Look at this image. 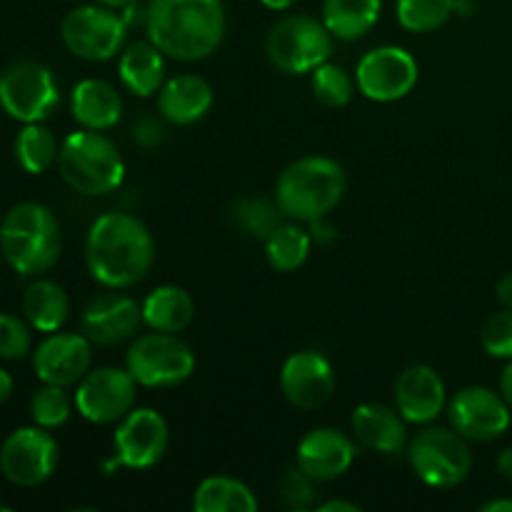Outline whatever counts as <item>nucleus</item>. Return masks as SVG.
Wrapping results in <instances>:
<instances>
[{"instance_id":"1","label":"nucleus","mask_w":512,"mask_h":512,"mask_svg":"<svg viewBox=\"0 0 512 512\" xmlns=\"http://www.w3.org/2000/svg\"><path fill=\"white\" fill-rule=\"evenodd\" d=\"M155 263V238L148 225L130 213H103L85 238V265L95 283L110 290L138 285Z\"/></svg>"},{"instance_id":"2","label":"nucleus","mask_w":512,"mask_h":512,"mask_svg":"<svg viewBox=\"0 0 512 512\" xmlns=\"http://www.w3.org/2000/svg\"><path fill=\"white\" fill-rule=\"evenodd\" d=\"M143 25L165 58L198 63L220 48L228 20L223 0H150Z\"/></svg>"},{"instance_id":"3","label":"nucleus","mask_w":512,"mask_h":512,"mask_svg":"<svg viewBox=\"0 0 512 512\" xmlns=\"http://www.w3.org/2000/svg\"><path fill=\"white\" fill-rule=\"evenodd\" d=\"M63 233L53 210L43 203L13 205L0 223V255L25 278L48 273L60 258Z\"/></svg>"},{"instance_id":"4","label":"nucleus","mask_w":512,"mask_h":512,"mask_svg":"<svg viewBox=\"0 0 512 512\" xmlns=\"http://www.w3.org/2000/svg\"><path fill=\"white\" fill-rule=\"evenodd\" d=\"M348 190V178L338 160L325 155H305L293 160L275 183L280 210L295 223L328 218Z\"/></svg>"},{"instance_id":"5","label":"nucleus","mask_w":512,"mask_h":512,"mask_svg":"<svg viewBox=\"0 0 512 512\" xmlns=\"http://www.w3.org/2000/svg\"><path fill=\"white\" fill-rule=\"evenodd\" d=\"M58 173L75 193L110 195L123 185L125 160L118 145L103 130L80 128L60 143Z\"/></svg>"},{"instance_id":"6","label":"nucleus","mask_w":512,"mask_h":512,"mask_svg":"<svg viewBox=\"0 0 512 512\" xmlns=\"http://www.w3.org/2000/svg\"><path fill=\"white\" fill-rule=\"evenodd\" d=\"M470 440H465L458 430L425 425L415 438L408 440V463L413 473L430 488L448 490L465 483L473 470V453Z\"/></svg>"},{"instance_id":"7","label":"nucleus","mask_w":512,"mask_h":512,"mask_svg":"<svg viewBox=\"0 0 512 512\" xmlns=\"http://www.w3.org/2000/svg\"><path fill=\"white\" fill-rule=\"evenodd\" d=\"M265 55L280 73H313L333 55V33L313 15H288L270 28Z\"/></svg>"},{"instance_id":"8","label":"nucleus","mask_w":512,"mask_h":512,"mask_svg":"<svg viewBox=\"0 0 512 512\" xmlns=\"http://www.w3.org/2000/svg\"><path fill=\"white\" fill-rule=\"evenodd\" d=\"M125 368L140 388H175L195 373V353L175 333L138 335L125 353Z\"/></svg>"},{"instance_id":"9","label":"nucleus","mask_w":512,"mask_h":512,"mask_svg":"<svg viewBox=\"0 0 512 512\" xmlns=\"http://www.w3.org/2000/svg\"><path fill=\"white\" fill-rule=\"evenodd\" d=\"M60 105V90L48 65L15 60L0 73V108L18 123H43Z\"/></svg>"},{"instance_id":"10","label":"nucleus","mask_w":512,"mask_h":512,"mask_svg":"<svg viewBox=\"0 0 512 512\" xmlns=\"http://www.w3.org/2000/svg\"><path fill=\"white\" fill-rule=\"evenodd\" d=\"M128 30L123 13L95 3L70 10L60 23V38L75 58L105 63L123 53Z\"/></svg>"},{"instance_id":"11","label":"nucleus","mask_w":512,"mask_h":512,"mask_svg":"<svg viewBox=\"0 0 512 512\" xmlns=\"http://www.w3.org/2000/svg\"><path fill=\"white\" fill-rule=\"evenodd\" d=\"M60 463V445L40 425L18 428L0 445V473L18 488H38L53 478Z\"/></svg>"},{"instance_id":"12","label":"nucleus","mask_w":512,"mask_h":512,"mask_svg":"<svg viewBox=\"0 0 512 512\" xmlns=\"http://www.w3.org/2000/svg\"><path fill=\"white\" fill-rule=\"evenodd\" d=\"M80 418L93 425H118L138 400V383L128 368H93L73 395Z\"/></svg>"},{"instance_id":"13","label":"nucleus","mask_w":512,"mask_h":512,"mask_svg":"<svg viewBox=\"0 0 512 512\" xmlns=\"http://www.w3.org/2000/svg\"><path fill=\"white\" fill-rule=\"evenodd\" d=\"M450 428L458 430L470 443H490L508 433L512 423V408L505 403L500 390L485 385L460 388L445 408Z\"/></svg>"},{"instance_id":"14","label":"nucleus","mask_w":512,"mask_h":512,"mask_svg":"<svg viewBox=\"0 0 512 512\" xmlns=\"http://www.w3.org/2000/svg\"><path fill=\"white\" fill-rule=\"evenodd\" d=\"M358 90L373 103H395L413 93L418 83V63L398 45L368 50L355 68Z\"/></svg>"},{"instance_id":"15","label":"nucleus","mask_w":512,"mask_h":512,"mask_svg":"<svg viewBox=\"0 0 512 512\" xmlns=\"http://www.w3.org/2000/svg\"><path fill=\"white\" fill-rule=\"evenodd\" d=\"M170 445V428L153 408H133L113 433V460L120 468L148 470L163 460Z\"/></svg>"},{"instance_id":"16","label":"nucleus","mask_w":512,"mask_h":512,"mask_svg":"<svg viewBox=\"0 0 512 512\" xmlns=\"http://www.w3.org/2000/svg\"><path fill=\"white\" fill-rule=\"evenodd\" d=\"M280 390L293 408H323L335 393L333 363L318 350L293 353L280 368Z\"/></svg>"},{"instance_id":"17","label":"nucleus","mask_w":512,"mask_h":512,"mask_svg":"<svg viewBox=\"0 0 512 512\" xmlns=\"http://www.w3.org/2000/svg\"><path fill=\"white\" fill-rule=\"evenodd\" d=\"M40 383L70 388L93 370V343L83 333H48L33 353Z\"/></svg>"},{"instance_id":"18","label":"nucleus","mask_w":512,"mask_h":512,"mask_svg":"<svg viewBox=\"0 0 512 512\" xmlns=\"http://www.w3.org/2000/svg\"><path fill=\"white\" fill-rule=\"evenodd\" d=\"M358 458L355 438L338 428H313L300 438L295 450V465L310 475L315 483H333L353 468Z\"/></svg>"},{"instance_id":"19","label":"nucleus","mask_w":512,"mask_h":512,"mask_svg":"<svg viewBox=\"0 0 512 512\" xmlns=\"http://www.w3.org/2000/svg\"><path fill=\"white\" fill-rule=\"evenodd\" d=\"M143 325V308L130 295L105 293L90 300L80 315V333L100 348L135 338Z\"/></svg>"},{"instance_id":"20","label":"nucleus","mask_w":512,"mask_h":512,"mask_svg":"<svg viewBox=\"0 0 512 512\" xmlns=\"http://www.w3.org/2000/svg\"><path fill=\"white\" fill-rule=\"evenodd\" d=\"M395 408L408 425H433L448 408V390L435 368L408 365L395 380Z\"/></svg>"},{"instance_id":"21","label":"nucleus","mask_w":512,"mask_h":512,"mask_svg":"<svg viewBox=\"0 0 512 512\" xmlns=\"http://www.w3.org/2000/svg\"><path fill=\"white\" fill-rule=\"evenodd\" d=\"M355 443L373 453L395 455L408 448V420L383 403H363L353 410L350 418Z\"/></svg>"},{"instance_id":"22","label":"nucleus","mask_w":512,"mask_h":512,"mask_svg":"<svg viewBox=\"0 0 512 512\" xmlns=\"http://www.w3.org/2000/svg\"><path fill=\"white\" fill-rule=\"evenodd\" d=\"M213 88L205 78L195 73H180L165 80L158 90L160 118L173 125H195L213 108Z\"/></svg>"},{"instance_id":"23","label":"nucleus","mask_w":512,"mask_h":512,"mask_svg":"<svg viewBox=\"0 0 512 512\" xmlns=\"http://www.w3.org/2000/svg\"><path fill=\"white\" fill-rule=\"evenodd\" d=\"M70 113L80 128L110 130L120 123L123 115V98L118 88L108 80L85 78L70 93Z\"/></svg>"},{"instance_id":"24","label":"nucleus","mask_w":512,"mask_h":512,"mask_svg":"<svg viewBox=\"0 0 512 512\" xmlns=\"http://www.w3.org/2000/svg\"><path fill=\"white\" fill-rule=\"evenodd\" d=\"M118 75L128 93L138 95V98L158 95V90L165 83V55L150 40L130 43L120 53Z\"/></svg>"},{"instance_id":"25","label":"nucleus","mask_w":512,"mask_h":512,"mask_svg":"<svg viewBox=\"0 0 512 512\" xmlns=\"http://www.w3.org/2000/svg\"><path fill=\"white\" fill-rule=\"evenodd\" d=\"M140 308H143V325L158 333H183L195 318L193 295L180 285H160L150 290Z\"/></svg>"},{"instance_id":"26","label":"nucleus","mask_w":512,"mask_h":512,"mask_svg":"<svg viewBox=\"0 0 512 512\" xmlns=\"http://www.w3.org/2000/svg\"><path fill=\"white\" fill-rule=\"evenodd\" d=\"M23 315L38 333H58L70 315V298L55 280L35 278L23 293Z\"/></svg>"},{"instance_id":"27","label":"nucleus","mask_w":512,"mask_h":512,"mask_svg":"<svg viewBox=\"0 0 512 512\" xmlns=\"http://www.w3.org/2000/svg\"><path fill=\"white\" fill-rule=\"evenodd\" d=\"M383 0H325L323 23L338 40H360L378 25Z\"/></svg>"},{"instance_id":"28","label":"nucleus","mask_w":512,"mask_h":512,"mask_svg":"<svg viewBox=\"0 0 512 512\" xmlns=\"http://www.w3.org/2000/svg\"><path fill=\"white\" fill-rule=\"evenodd\" d=\"M195 512H255L258 498L253 490L230 475H210L200 480L193 493Z\"/></svg>"},{"instance_id":"29","label":"nucleus","mask_w":512,"mask_h":512,"mask_svg":"<svg viewBox=\"0 0 512 512\" xmlns=\"http://www.w3.org/2000/svg\"><path fill=\"white\" fill-rule=\"evenodd\" d=\"M310 250H313L310 230H305L295 220H285L265 238V258H268L270 268L278 273H293V270L303 268Z\"/></svg>"},{"instance_id":"30","label":"nucleus","mask_w":512,"mask_h":512,"mask_svg":"<svg viewBox=\"0 0 512 512\" xmlns=\"http://www.w3.org/2000/svg\"><path fill=\"white\" fill-rule=\"evenodd\" d=\"M58 140L43 123H25L15 138V160L30 175H43L58 163Z\"/></svg>"},{"instance_id":"31","label":"nucleus","mask_w":512,"mask_h":512,"mask_svg":"<svg viewBox=\"0 0 512 512\" xmlns=\"http://www.w3.org/2000/svg\"><path fill=\"white\" fill-rule=\"evenodd\" d=\"M395 15L408 33H433L455 15V0H398Z\"/></svg>"},{"instance_id":"32","label":"nucleus","mask_w":512,"mask_h":512,"mask_svg":"<svg viewBox=\"0 0 512 512\" xmlns=\"http://www.w3.org/2000/svg\"><path fill=\"white\" fill-rule=\"evenodd\" d=\"M310 88H313L315 100L325 108H345L355 98V75H350L343 65L323 63L310 73Z\"/></svg>"},{"instance_id":"33","label":"nucleus","mask_w":512,"mask_h":512,"mask_svg":"<svg viewBox=\"0 0 512 512\" xmlns=\"http://www.w3.org/2000/svg\"><path fill=\"white\" fill-rule=\"evenodd\" d=\"M235 223L250 238L265 240L280 223H285V215L280 210L278 200L263 198V195H253V198H243L235 205Z\"/></svg>"},{"instance_id":"34","label":"nucleus","mask_w":512,"mask_h":512,"mask_svg":"<svg viewBox=\"0 0 512 512\" xmlns=\"http://www.w3.org/2000/svg\"><path fill=\"white\" fill-rule=\"evenodd\" d=\"M73 408L75 400L60 385L43 383V388L35 390L33 398H30V418L45 430H55L68 423Z\"/></svg>"},{"instance_id":"35","label":"nucleus","mask_w":512,"mask_h":512,"mask_svg":"<svg viewBox=\"0 0 512 512\" xmlns=\"http://www.w3.org/2000/svg\"><path fill=\"white\" fill-rule=\"evenodd\" d=\"M315 480L310 478L305 470H300L298 465L285 470L278 480V498L280 503L288 510H310L318 505V490H315Z\"/></svg>"},{"instance_id":"36","label":"nucleus","mask_w":512,"mask_h":512,"mask_svg":"<svg viewBox=\"0 0 512 512\" xmlns=\"http://www.w3.org/2000/svg\"><path fill=\"white\" fill-rule=\"evenodd\" d=\"M30 353H33V338H30L28 320L0 313V358L25 360Z\"/></svg>"},{"instance_id":"37","label":"nucleus","mask_w":512,"mask_h":512,"mask_svg":"<svg viewBox=\"0 0 512 512\" xmlns=\"http://www.w3.org/2000/svg\"><path fill=\"white\" fill-rule=\"evenodd\" d=\"M480 345L490 358L510 360L512 358V310L503 308L493 313L480 328Z\"/></svg>"},{"instance_id":"38","label":"nucleus","mask_w":512,"mask_h":512,"mask_svg":"<svg viewBox=\"0 0 512 512\" xmlns=\"http://www.w3.org/2000/svg\"><path fill=\"white\" fill-rule=\"evenodd\" d=\"M133 138L140 148H158L165 140V128L155 118H143L133 130Z\"/></svg>"},{"instance_id":"39","label":"nucleus","mask_w":512,"mask_h":512,"mask_svg":"<svg viewBox=\"0 0 512 512\" xmlns=\"http://www.w3.org/2000/svg\"><path fill=\"white\" fill-rule=\"evenodd\" d=\"M310 238H313V243H318V245H328L338 238V230H335L328 220L320 218V220H313V223H310Z\"/></svg>"},{"instance_id":"40","label":"nucleus","mask_w":512,"mask_h":512,"mask_svg":"<svg viewBox=\"0 0 512 512\" xmlns=\"http://www.w3.org/2000/svg\"><path fill=\"white\" fill-rule=\"evenodd\" d=\"M495 298H498V303L503 305V308L512 310V273H505L503 278L498 280V285H495Z\"/></svg>"},{"instance_id":"41","label":"nucleus","mask_w":512,"mask_h":512,"mask_svg":"<svg viewBox=\"0 0 512 512\" xmlns=\"http://www.w3.org/2000/svg\"><path fill=\"white\" fill-rule=\"evenodd\" d=\"M318 512H360V505L348 503V500H325L315 505Z\"/></svg>"},{"instance_id":"42","label":"nucleus","mask_w":512,"mask_h":512,"mask_svg":"<svg viewBox=\"0 0 512 512\" xmlns=\"http://www.w3.org/2000/svg\"><path fill=\"white\" fill-rule=\"evenodd\" d=\"M495 470H498L500 478L512 483V445L498 455V460H495Z\"/></svg>"},{"instance_id":"43","label":"nucleus","mask_w":512,"mask_h":512,"mask_svg":"<svg viewBox=\"0 0 512 512\" xmlns=\"http://www.w3.org/2000/svg\"><path fill=\"white\" fill-rule=\"evenodd\" d=\"M500 395H503L505 403L512 408V358L503 368V373H500Z\"/></svg>"},{"instance_id":"44","label":"nucleus","mask_w":512,"mask_h":512,"mask_svg":"<svg viewBox=\"0 0 512 512\" xmlns=\"http://www.w3.org/2000/svg\"><path fill=\"white\" fill-rule=\"evenodd\" d=\"M13 388H15V383H13V375H10L8 370H3V368H0V405H3V403H8V400H10V395H13Z\"/></svg>"},{"instance_id":"45","label":"nucleus","mask_w":512,"mask_h":512,"mask_svg":"<svg viewBox=\"0 0 512 512\" xmlns=\"http://www.w3.org/2000/svg\"><path fill=\"white\" fill-rule=\"evenodd\" d=\"M480 512H512V500L493 498V500H488V503L480 505Z\"/></svg>"},{"instance_id":"46","label":"nucleus","mask_w":512,"mask_h":512,"mask_svg":"<svg viewBox=\"0 0 512 512\" xmlns=\"http://www.w3.org/2000/svg\"><path fill=\"white\" fill-rule=\"evenodd\" d=\"M95 3L105 5V8H113V10H125L130 5H138L140 0H95Z\"/></svg>"},{"instance_id":"47","label":"nucleus","mask_w":512,"mask_h":512,"mask_svg":"<svg viewBox=\"0 0 512 512\" xmlns=\"http://www.w3.org/2000/svg\"><path fill=\"white\" fill-rule=\"evenodd\" d=\"M260 3L265 5V8L268 10H288V8H293L295 3H298V0H260Z\"/></svg>"},{"instance_id":"48","label":"nucleus","mask_w":512,"mask_h":512,"mask_svg":"<svg viewBox=\"0 0 512 512\" xmlns=\"http://www.w3.org/2000/svg\"><path fill=\"white\" fill-rule=\"evenodd\" d=\"M0 512H10V505H0Z\"/></svg>"}]
</instances>
